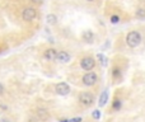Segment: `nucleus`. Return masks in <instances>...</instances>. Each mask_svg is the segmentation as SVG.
<instances>
[{"instance_id":"1","label":"nucleus","mask_w":145,"mask_h":122,"mask_svg":"<svg viewBox=\"0 0 145 122\" xmlns=\"http://www.w3.org/2000/svg\"><path fill=\"white\" fill-rule=\"evenodd\" d=\"M140 42H141V35L138 31H131L130 33H127V36H126V43H127L129 47L135 48L140 45Z\"/></svg>"},{"instance_id":"2","label":"nucleus","mask_w":145,"mask_h":122,"mask_svg":"<svg viewBox=\"0 0 145 122\" xmlns=\"http://www.w3.org/2000/svg\"><path fill=\"white\" fill-rule=\"evenodd\" d=\"M79 102L82 103L85 107H90V106L94 103V97H93L92 93L89 92H83L82 94L79 95Z\"/></svg>"},{"instance_id":"3","label":"nucleus","mask_w":145,"mask_h":122,"mask_svg":"<svg viewBox=\"0 0 145 122\" xmlns=\"http://www.w3.org/2000/svg\"><path fill=\"white\" fill-rule=\"evenodd\" d=\"M94 66H95L94 59L89 57V56L82 59V61H80V67H82L83 70H85V71H90L92 69H94Z\"/></svg>"},{"instance_id":"4","label":"nucleus","mask_w":145,"mask_h":122,"mask_svg":"<svg viewBox=\"0 0 145 122\" xmlns=\"http://www.w3.org/2000/svg\"><path fill=\"white\" fill-rule=\"evenodd\" d=\"M97 74L95 72H87V74L83 75V84L87 85V87H92L97 83Z\"/></svg>"},{"instance_id":"5","label":"nucleus","mask_w":145,"mask_h":122,"mask_svg":"<svg viewBox=\"0 0 145 122\" xmlns=\"http://www.w3.org/2000/svg\"><path fill=\"white\" fill-rule=\"evenodd\" d=\"M36 17H37V10H36L35 8H25L22 13V18L25 22H31V20H33Z\"/></svg>"},{"instance_id":"6","label":"nucleus","mask_w":145,"mask_h":122,"mask_svg":"<svg viewBox=\"0 0 145 122\" xmlns=\"http://www.w3.org/2000/svg\"><path fill=\"white\" fill-rule=\"evenodd\" d=\"M55 90H56V93H57V94L66 95V94H69V93H70V87H69L66 83H59V84L56 85Z\"/></svg>"},{"instance_id":"7","label":"nucleus","mask_w":145,"mask_h":122,"mask_svg":"<svg viewBox=\"0 0 145 122\" xmlns=\"http://www.w3.org/2000/svg\"><path fill=\"white\" fill-rule=\"evenodd\" d=\"M43 56H45L46 60H48V61H54V60H56V56H57V51H56L55 48H48V50H46V51H45Z\"/></svg>"},{"instance_id":"8","label":"nucleus","mask_w":145,"mask_h":122,"mask_svg":"<svg viewBox=\"0 0 145 122\" xmlns=\"http://www.w3.org/2000/svg\"><path fill=\"white\" fill-rule=\"evenodd\" d=\"M56 59H57L60 62H69L71 60V56H70V53L65 52V51H60V52H57Z\"/></svg>"},{"instance_id":"9","label":"nucleus","mask_w":145,"mask_h":122,"mask_svg":"<svg viewBox=\"0 0 145 122\" xmlns=\"http://www.w3.org/2000/svg\"><path fill=\"white\" fill-rule=\"evenodd\" d=\"M107 99H108V92L106 90V92L102 93V95H101V98H99V106L101 107H103V106L107 103Z\"/></svg>"},{"instance_id":"10","label":"nucleus","mask_w":145,"mask_h":122,"mask_svg":"<svg viewBox=\"0 0 145 122\" xmlns=\"http://www.w3.org/2000/svg\"><path fill=\"white\" fill-rule=\"evenodd\" d=\"M83 38H84L85 42H93V38H94V36H93V33L90 32V31H87V32L83 35Z\"/></svg>"},{"instance_id":"11","label":"nucleus","mask_w":145,"mask_h":122,"mask_svg":"<svg viewBox=\"0 0 145 122\" xmlns=\"http://www.w3.org/2000/svg\"><path fill=\"white\" fill-rule=\"evenodd\" d=\"M37 115L41 117V120H47V118H48V112L46 110H38L37 111Z\"/></svg>"},{"instance_id":"12","label":"nucleus","mask_w":145,"mask_h":122,"mask_svg":"<svg viewBox=\"0 0 145 122\" xmlns=\"http://www.w3.org/2000/svg\"><path fill=\"white\" fill-rule=\"evenodd\" d=\"M46 19H47V23H48V24H55V23L57 22V17H56L55 14H48Z\"/></svg>"},{"instance_id":"13","label":"nucleus","mask_w":145,"mask_h":122,"mask_svg":"<svg viewBox=\"0 0 145 122\" xmlns=\"http://www.w3.org/2000/svg\"><path fill=\"white\" fill-rule=\"evenodd\" d=\"M135 15L138 18H145V9L144 8H139V9L135 12Z\"/></svg>"},{"instance_id":"14","label":"nucleus","mask_w":145,"mask_h":122,"mask_svg":"<svg viewBox=\"0 0 145 122\" xmlns=\"http://www.w3.org/2000/svg\"><path fill=\"white\" fill-rule=\"evenodd\" d=\"M97 57L101 60V64H102V66H106V65H107V57H105V56H103L102 53L97 55Z\"/></svg>"},{"instance_id":"15","label":"nucleus","mask_w":145,"mask_h":122,"mask_svg":"<svg viewBox=\"0 0 145 122\" xmlns=\"http://www.w3.org/2000/svg\"><path fill=\"white\" fill-rule=\"evenodd\" d=\"M120 107H121V100L115 99V102H113V108H115V110H120Z\"/></svg>"},{"instance_id":"16","label":"nucleus","mask_w":145,"mask_h":122,"mask_svg":"<svg viewBox=\"0 0 145 122\" xmlns=\"http://www.w3.org/2000/svg\"><path fill=\"white\" fill-rule=\"evenodd\" d=\"M111 22H112L113 24L118 23L120 22V17H118V15H112V17H111Z\"/></svg>"},{"instance_id":"17","label":"nucleus","mask_w":145,"mask_h":122,"mask_svg":"<svg viewBox=\"0 0 145 122\" xmlns=\"http://www.w3.org/2000/svg\"><path fill=\"white\" fill-rule=\"evenodd\" d=\"M120 78V69H115L113 70V78Z\"/></svg>"},{"instance_id":"18","label":"nucleus","mask_w":145,"mask_h":122,"mask_svg":"<svg viewBox=\"0 0 145 122\" xmlns=\"http://www.w3.org/2000/svg\"><path fill=\"white\" fill-rule=\"evenodd\" d=\"M93 117L98 120V118L101 117V112H99V111H94V112H93Z\"/></svg>"},{"instance_id":"19","label":"nucleus","mask_w":145,"mask_h":122,"mask_svg":"<svg viewBox=\"0 0 145 122\" xmlns=\"http://www.w3.org/2000/svg\"><path fill=\"white\" fill-rule=\"evenodd\" d=\"M82 121V118H72V120H70L69 122H80Z\"/></svg>"},{"instance_id":"20","label":"nucleus","mask_w":145,"mask_h":122,"mask_svg":"<svg viewBox=\"0 0 145 122\" xmlns=\"http://www.w3.org/2000/svg\"><path fill=\"white\" fill-rule=\"evenodd\" d=\"M3 93H4V87L0 84V94H3Z\"/></svg>"},{"instance_id":"21","label":"nucleus","mask_w":145,"mask_h":122,"mask_svg":"<svg viewBox=\"0 0 145 122\" xmlns=\"http://www.w3.org/2000/svg\"><path fill=\"white\" fill-rule=\"evenodd\" d=\"M31 1L36 3V4H40V3H42V0H31Z\"/></svg>"},{"instance_id":"22","label":"nucleus","mask_w":145,"mask_h":122,"mask_svg":"<svg viewBox=\"0 0 145 122\" xmlns=\"http://www.w3.org/2000/svg\"><path fill=\"white\" fill-rule=\"evenodd\" d=\"M60 122H69V120H60Z\"/></svg>"},{"instance_id":"23","label":"nucleus","mask_w":145,"mask_h":122,"mask_svg":"<svg viewBox=\"0 0 145 122\" xmlns=\"http://www.w3.org/2000/svg\"><path fill=\"white\" fill-rule=\"evenodd\" d=\"M87 1H94V0H87Z\"/></svg>"}]
</instances>
